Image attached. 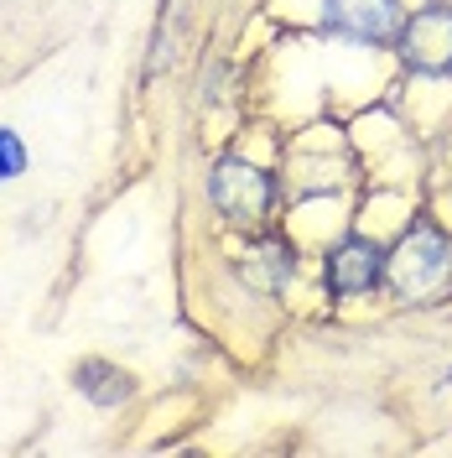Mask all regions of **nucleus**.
I'll list each match as a JSON object with an SVG mask.
<instances>
[{
	"instance_id": "1",
	"label": "nucleus",
	"mask_w": 452,
	"mask_h": 458,
	"mask_svg": "<svg viewBox=\"0 0 452 458\" xmlns=\"http://www.w3.org/2000/svg\"><path fill=\"white\" fill-rule=\"evenodd\" d=\"M452 276V240L431 219H416V225L400 234V245L385 256V282L396 297L406 302H422L437 286Z\"/></svg>"
},
{
	"instance_id": "2",
	"label": "nucleus",
	"mask_w": 452,
	"mask_h": 458,
	"mask_svg": "<svg viewBox=\"0 0 452 458\" xmlns=\"http://www.w3.org/2000/svg\"><path fill=\"white\" fill-rule=\"evenodd\" d=\"M208 199H213V208L224 214L229 225H260L271 199H276V188H271V177L255 167V162L224 157L213 167V177H208Z\"/></svg>"
},
{
	"instance_id": "3",
	"label": "nucleus",
	"mask_w": 452,
	"mask_h": 458,
	"mask_svg": "<svg viewBox=\"0 0 452 458\" xmlns=\"http://www.w3.org/2000/svg\"><path fill=\"white\" fill-rule=\"evenodd\" d=\"M400 57L416 73H452V5H426L400 21Z\"/></svg>"
},
{
	"instance_id": "4",
	"label": "nucleus",
	"mask_w": 452,
	"mask_h": 458,
	"mask_svg": "<svg viewBox=\"0 0 452 458\" xmlns=\"http://www.w3.org/2000/svg\"><path fill=\"white\" fill-rule=\"evenodd\" d=\"M322 31L380 47L400 37V5L396 0H322Z\"/></svg>"
},
{
	"instance_id": "5",
	"label": "nucleus",
	"mask_w": 452,
	"mask_h": 458,
	"mask_svg": "<svg viewBox=\"0 0 452 458\" xmlns=\"http://www.w3.org/2000/svg\"><path fill=\"white\" fill-rule=\"evenodd\" d=\"M380 282H385V250L374 240L348 234V240L333 245V256H328V292L333 297H359Z\"/></svg>"
},
{
	"instance_id": "6",
	"label": "nucleus",
	"mask_w": 452,
	"mask_h": 458,
	"mask_svg": "<svg viewBox=\"0 0 452 458\" xmlns=\"http://www.w3.org/2000/svg\"><path fill=\"white\" fill-rule=\"evenodd\" d=\"M73 380H79V391H84L94 406H120V401L130 396V375L105 365V360H84V365L73 370Z\"/></svg>"
},
{
	"instance_id": "7",
	"label": "nucleus",
	"mask_w": 452,
	"mask_h": 458,
	"mask_svg": "<svg viewBox=\"0 0 452 458\" xmlns=\"http://www.w3.org/2000/svg\"><path fill=\"white\" fill-rule=\"evenodd\" d=\"M27 172V146L16 131H5L0 125V182H11V177H21Z\"/></svg>"
}]
</instances>
